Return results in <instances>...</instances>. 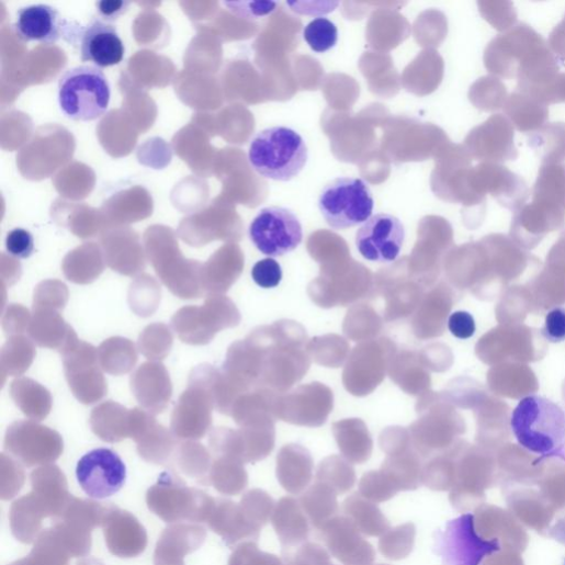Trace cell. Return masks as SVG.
Returning <instances> with one entry per match:
<instances>
[{"mask_svg":"<svg viewBox=\"0 0 565 565\" xmlns=\"http://www.w3.org/2000/svg\"><path fill=\"white\" fill-rule=\"evenodd\" d=\"M241 314L227 296L211 294L202 306H184L171 317V328L178 338L192 346L211 343L215 336L240 325Z\"/></svg>","mask_w":565,"mask_h":565,"instance_id":"5b68a950","label":"cell"},{"mask_svg":"<svg viewBox=\"0 0 565 565\" xmlns=\"http://www.w3.org/2000/svg\"><path fill=\"white\" fill-rule=\"evenodd\" d=\"M172 336L169 327L163 324L148 326L139 336V351L149 360L159 361L169 354Z\"/></svg>","mask_w":565,"mask_h":565,"instance_id":"d590c367","label":"cell"},{"mask_svg":"<svg viewBox=\"0 0 565 565\" xmlns=\"http://www.w3.org/2000/svg\"><path fill=\"white\" fill-rule=\"evenodd\" d=\"M131 410L114 402H106L92 410L90 425L102 440L117 442L129 436Z\"/></svg>","mask_w":565,"mask_h":565,"instance_id":"83f0119b","label":"cell"},{"mask_svg":"<svg viewBox=\"0 0 565 565\" xmlns=\"http://www.w3.org/2000/svg\"><path fill=\"white\" fill-rule=\"evenodd\" d=\"M378 565H388V564H378Z\"/></svg>","mask_w":565,"mask_h":565,"instance_id":"816d5d0a","label":"cell"},{"mask_svg":"<svg viewBox=\"0 0 565 565\" xmlns=\"http://www.w3.org/2000/svg\"><path fill=\"white\" fill-rule=\"evenodd\" d=\"M77 479L91 498L105 499L117 494L126 482V466L112 450L97 449L78 462Z\"/></svg>","mask_w":565,"mask_h":565,"instance_id":"7c38bea8","label":"cell"},{"mask_svg":"<svg viewBox=\"0 0 565 565\" xmlns=\"http://www.w3.org/2000/svg\"><path fill=\"white\" fill-rule=\"evenodd\" d=\"M64 24L65 21L56 9L41 4L21 9L13 27L21 41L49 46L60 41Z\"/></svg>","mask_w":565,"mask_h":565,"instance_id":"ffe728a7","label":"cell"},{"mask_svg":"<svg viewBox=\"0 0 565 565\" xmlns=\"http://www.w3.org/2000/svg\"><path fill=\"white\" fill-rule=\"evenodd\" d=\"M389 375L408 395H425L427 374L420 354L416 351L397 352L391 363Z\"/></svg>","mask_w":565,"mask_h":565,"instance_id":"f546056e","label":"cell"},{"mask_svg":"<svg viewBox=\"0 0 565 565\" xmlns=\"http://www.w3.org/2000/svg\"><path fill=\"white\" fill-rule=\"evenodd\" d=\"M518 443L542 457L560 456L565 444V415L552 402L529 396L519 402L511 416Z\"/></svg>","mask_w":565,"mask_h":565,"instance_id":"7a4b0ae2","label":"cell"},{"mask_svg":"<svg viewBox=\"0 0 565 565\" xmlns=\"http://www.w3.org/2000/svg\"><path fill=\"white\" fill-rule=\"evenodd\" d=\"M80 53L83 63H92L101 69L120 65L125 46L112 24L93 19L81 33Z\"/></svg>","mask_w":565,"mask_h":565,"instance_id":"d6986e66","label":"cell"},{"mask_svg":"<svg viewBox=\"0 0 565 565\" xmlns=\"http://www.w3.org/2000/svg\"><path fill=\"white\" fill-rule=\"evenodd\" d=\"M546 341L560 343L565 341V309L557 307L547 313L542 328Z\"/></svg>","mask_w":565,"mask_h":565,"instance_id":"bcb514c9","label":"cell"},{"mask_svg":"<svg viewBox=\"0 0 565 565\" xmlns=\"http://www.w3.org/2000/svg\"><path fill=\"white\" fill-rule=\"evenodd\" d=\"M224 5L238 18L249 21L272 15L279 8V3L273 2H226Z\"/></svg>","mask_w":565,"mask_h":565,"instance_id":"b9f144b4","label":"cell"},{"mask_svg":"<svg viewBox=\"0 0 565 565\" xmlns=\"http://www.w3.org/2000/svg\"><path fill=\"white\" fill-rule=\"evenodd\" d=\"M332 407V392L321 384L314 383L287 395H279L275 417L295 426L320 427L326 422Z\"/></svg>","mask_w":565,"mask_h":565,"instance_id":"4fadbf2b","label":"cell"},{"mask_svg":"<svg viewBox=\"0 0 565 565\" xmlns=\"http://www.w3.org/2000/svg\"><path fill=\"white\" fill-rule=\"evenodd\" d=\"M306 343V330L296 321L259 327L231 344L223 371L250 391L269 389L283 395L309 369Z\"/></svg>","mask_w":565,"mask_h":565,"instance_id":"6da1fadb","label":"cell"},{"mask_svg":"<svg viewBox=\"0 0 565 565\" xmlns=\"http://www.w3.org/2000/svg\"><path fill=\"white\" fill-rule=\"evenodd\" d=\"M313 470V459L301 445H285L278 455L276 476L281 486L291 495H302L308 488Z\"/></svg>","mask_w":565,"mask_h":565,"instance_id":"7402d4cb","label":"cell"},{"mask_svg":"<svg viewBox=\"0 0 565 565\" xmlns=\"http://www.w3.org/2000/svg\"><path fill=\"white\" fill-rule=\"evenodd\" d=\"M406 239L404 224L389 214L371 217L358 230L355 246L368 261L389 263L400 256Z\"/></svg>","mask_w":565,"mask_h":565,"instance_id":"5bb4252c","label":"cell"},{"mask_svg":"<svg viewBox=\"0 0 565 565\" xmlns=\"http://www.w3.org/2000/svg\"><path fill=\"white\" fill-rule=\"evenodd\" d=\"M359 494L374 504L388 501L397 495L381 471H371L362 476Z\"/></svg>","mask_w":565,"mask_h":565,"instance_id":"ab89813d","label":"cell"},{"mask_svg":"<svg viewBox=\"0 0 565 565\" xmlns=\"http://www.w3.org/2000/svg\"><path fill=\"white\" fill-rule=\"evenodd\" d=\"M7 249L15 258L29 259L35 251L34 237L25 229H14L8 235Z\"/></svg>","mask_w":565,"mask_h":565,"instance_id":"ee69618b","label":"cell"},{"mask_svg":"<svg viewBox=\"0 0 565 565\" xmlns=\"http://www.w3.org/2000/svg\"><path fill=\"white\" fill-rule=\"evenodd\" d=\"M284 565H334L330 553L321 545L305 542L283 551Z\"/></svg>","mask_w":565,"mask_h":565,"instance_id":"f35d334b","label":"cell"},{"mask_svg":"<svg viewBox=\"0 0 565 565\" xmlns=\"http://www.w3.org/2000/svg\"><path fill=\"white\" fill-rule=\"evenodd\" d=\"M338 494L328 485L315 482L300 497V502L310 524L320 530L325 523L338 516Z\"/></svg>","mask_w":565,"mask_h":565,"instance_id":"f1b7e54d","label":"cell"},{"mask_svg":"<svg viewBox=\"0 0 565 565\" xmlns=\"http://www.w3.org/2000/svg\"><path fill=\"white\" fill-rule=\"evenodd\" d=\"M372 291L386 300L387 321L413 315L425 296V286L413 274L405 273L376 274Z\"/></svg>","mask_w":565,"mask_h":565,"instance_id":"ac0fdd59","label":"cell"},{"mask_svg":"<svg viewBox=\"0 0 565 565\" xmlns=\"http://www.w3.org/2000/svg\"><path fill=\"white\" fill-rule=\"evenodd\" d=\"M272 524L284 550L307 542L312 526L300 500L293 497H283L275 505Z\"/></svg>","mask_w":565,"mask_h":565,"instance_id":"603a6c76","label":"cell"},{"mask_svg":"<svg viewBox=\"0 0 565 565\" xmlns=\"http://www.w3.org/2000/svg\"><path fill=\"white\" fill-rule=\"evenodd\" d=\"M335 439L343 457L352 464H363L372 453L370 433L360 420L352 419L332 426Z\"/></svg>","mask_w":565,"mask_h":565,"instance_id":"d4e9b609","label":"cell"},{"mask_svg":"<svg viewBox=\"0 0 565 565\" xmlns=\"http://www.w3.org/2000/svg\"><path fill=\"white\" fill-rule=\"evenodd\" d=\"M242 270V260L226 261L218 257L212 259L205 267H203L202 272L205 293H208V295H224L238 281Z\"/></svg>","mask_w":565,"mask_h":565,"instance_id":"1f68e13d","label":"cell"},{"mask_svg":"<svg viewBox=\"0 0 565 565\" xmlns=\"http://www.w3.org/2000/svg\"><path fill=\"white\" fill-rule=\"evenodd\" d=\"M563 565H565V560H564V563H563Z\"/></svg>","mask_w":565,"mask_h":565,"instance_id":"f5cc1de1","label":"cell"},{"mask_svg":"<svg viewBox=\"0 0 565 565\" xmlns=\"http://www.w3.org/2000/svg\"><path fill=\"white\" fill-rule=\"evenodd\" d=\"M308 147L294 129L274 126L259 132L251 140L249 161L262 177L290 181L306 167Z\"/></svg>","mask_w":565,"mask_h":565,"instance_id":"3957f363","label":"cell"},{"mask_svg":"<svg viewBox=\"0 0 565 565\" xmlns=\"http://www.w3.org/2000/svg\"><path fill=\"white\" fill-rule=\"evenodd\" d=\"M417 529L408 522L391 528L380 540L381 552L391 560L399 561L408 557L414 551Z\"/></svg>","mask_w":565,"mask_h":565,"instance_id":"e575fe53","label":"cell"},{"mask_svg":"<svg viewBox=\"0 0 565 565\" xmlns=\"http://www.w3.org/2000/svg\"><path fill=\"white\" fill-rule=\"evenodd\" d=\"M127 0H102L95 4L99 20L113 24L128 11Z\"/></svg>","mask_w":565,"mask_h":565,"instance_id":"c3c4849f","label":"cell"},{"mask_svg":"<svg viewBox=\"0 0 565 565\" xmlns=\"http://www.w3.org/2000/svg\"><path fill=\"white\" fill-rule=\"evenodd\" d=\"M241 556L242 565H284L283 558L275 554L262 552L257 545H251Z\"/></svg>","mask_w":565,"mask_h":565,"instance_id":"f907efd6","label":"cell"},{"mask_svg":"<svg viewBox=\"0 0 565 565\" xmlns=\"http://www.w3.org/2000/svg\"><path fill=\"white\" fill-rule=\"evenodd\" d=\"M32 315L30 310L21 305L12 304L3 318V326L7 335H22L29 332V328L32 321Z\"/></svg>","mask_w":565,"mask_h":565,"instance_id":"f6af8a7d","label":"cell"},{"mask_svg":"<svg viewBox=\"0 0 565 565\" xmlns=\"http://www.w3.org/2000/svg\"><path fill=\"white\" fill-rule=\"evenodd\" d=\"M342 512L355 528L366 536H382L392 527L387 517L376 504L359 493L350 495L342 502Z\"/></svg>","mask_w":565,"mask_h":565,"instance_id":"cb8c5ba5","label":"cell"},{"mask_svg":"<svg viewBox=\"0 0 565 565\" xmlns=\"http://www.w3.org/2000/svg\"><path fill=\"white\" fill-rule=\"evenodd\" d=\"M257 249L268 257H282L293 252L303 241V227L297 216L283 207L262 210L249 228Z\"/></svg>","mask_w":565,"mask_h":565,"instance_id":"8fae6325","label":"cell"},{"mask_svg":"<svg viewBox=\"0 0 565 565\" xmlns=\"http://www.w3.org/2000/svg\"><path fill=\"white\" fill-rule=\"evenodd\" d=\"M216 408L210 381V364L196 366L171 415V430L179 438L201 439L213 426Z\"/></svg>","mask_w":565,"mask_h":565,"instance_id":"52a82bcc","label":"cell"},{"mask_svg":"<svg viewBox=\"0 0 565 565\" xmlns=\"http://www.w3.org/2000/svg\"><path fill=\"white\" fill-rule=\"evenodd\" d=\"M294 13L301 15H327L332 13L339 5L338 2H294L286 3Z\"/></svg>","mask_w":565,"mask_h":565,"instance_id":"681fc988","label":"cell"},{"mask_svg":"<svg viewBox=\"0 0 565 565\" xmlns=\"http://www.w3.org/2000/svg\"><path fill=\"white\" fill-rule=\"evenodd\" d=\"M434 542L443 565H481L501 549L497 539L486 540L478 534L473 513L449 521L443 530L437 531Z\"/></svg>","mask_w":565,"mask_h":565,"instance_id":"ba28073f","label":"cell"},{"mask_svg":"<svg viewBox=\"0 0 565 565\" xmlns=\"http://www.w3.org/2000/svg\"><path fill=\"white\" fill-rule=\"evenodd\" d=\"M60 353L74 396L83 405L102 400L108 395V384L99 362L98 349L77 338Z\"/></svg>","mask_w":565,"mask_h":565,"instance_id":"30bf717a","label":"cell"},{"mask_svg":"<svg viewBox=\"0 0 565 565\" xmlns=\"http://www.w3.org/2000/svg\"><path fill=\"white\" fill-rule=\"evenodd\" d=\"M374 201L369 185L360 178L339 177L327 183L319 195L318 208L326 224L346 230L365 224Z\"/></svg>","mask_w":565,"mask_h":565,"instance_id":"8992f818","label":"cell"},{"mask_svg":"<svg viewBox=\"0 0 565 565\" xmlns=\"http://www.w3.org/2000/svg\"><path fill=\"white\" fill-rule=\"evenodd\" d=\"M373 283L368 269L358 274L321 272L319 278L310 283L308 293L312 301L320 307L347 306L359 298L371 296Z\"/></svg>","mask_w":565,"mask_h":565,"instance_id":"9a60e30c","label":"cell"},{"mask_svg":"<svg viewBox=\"0 0 565 565\" xmlns=\"http://www.w3.org/2000/svg\"><path fill=\"white\" fill-rule=\"evenodd\" d=\"M448 325L452 335L459 339H468L476 331L474 317L463 310L453 313L449 318Z\"/></svg>","mask_w":565,"mask_h":565,"instance_id":"7dc6e473","label":"cell"},{"mask_svg":"<svg viewBox=\"0 0 565 565\" xmlns=\"http://www.w3.org/2000/svg\"><path fill=\"white\" fill-rule=\"evenodd\" d=\"M318 531L327 551L343 565H372L374 562L373 545L347 517L336 516Z\"/></svg>","mask_w":565,"mask_h":565,"instance_id":"2e32d148","label":"cell"},{"mask_svg":"<svg viewBox=\"0 0 565 565\" xmlns=\"http://www.w3.org/2000/svg\"><path fill=\"white\" fill-rule=\"evenodd\" d=\"M99 362L103 371L123 375L132 371L137 362V350L131 340L113 337L98 348Z\"/></svg>","mask_w":565,"mask_h":565,"instance_id":"4dcf8cb0","label":"cell"},{"mask_svg":"<svg viewBox=\"0 0 565 565\" xmlns=\"http://www.w3.org/2000/svg\"><path fill=\"white\" fill-rule=\"evenodd\" d=\"M59 106L64 114L81 122L94 121L109 109L111 87L104 72L93 66H80L66 71L58 88Z\"/></svg>","mask_w":565,"mask_h":565,"instance_id":"277c9868","label":"cell"},{"mask_svg":"<svg viewBox=\"0 0 565 565\" xmlns=\"http://www.w3.org/2000/svg\"><path fill=\"white\" fill-rule=\"evenodd\" d=\"M316 482L330 486L338 495H344L354 486L355 473L346 459L332 455L319 464Z\"/></svg>","mask_w":565,"mask_h":565,"instance_id":"836d02e7","label":"cell"},{"mask_svg":"<svg viewBox=\"0 0 565 565\" xmlns=\"http://www.w3.org/2000/svg\"><path fill=\"white\" fill-rule=\"evenodd\" d=\"M131 391L144 410L152 416L162 414L172 397L169 372L159 361L140 364L131 375Z\"/></svg>","mask_w":565,"mask_h":565,"instance_id":"e0dca14e","label":"cell"},{"mask_svg":"<svg viewBox=\"0 0 565 565\" xmlns=\"http://www.w3.org/2000/svg\"><path fill=\"white\" fill-rule=\"evenodd\" d=\"M253 281L262 289H274L280 285L283 279V271L274 259L259 261L252 269Z\"/></svg>","mask_w":565,"mask_h":565,"instance_id":"7bdbcfd3","label":"cell"},{"mask_svg":"<svg viewBox=\"0 0 565 565\" xmlns=\"http://www.w3.org/2000/svg\"><path fill=\"white\" fill-rule=\"evenodd\" d=\"M11 396L21 411L31 420H45L53 408L50 393L33 380L19 378L12 383Z\"/></svg>","mask_w":565,"mask_h":565,"instance_id":"4316f807","label":"cell"},{"mask_svg":"<svg viewBox=\"0 0 565 565\" xmlns=\"http://www.w3.org/2000/svg\"><path fill=\"white\" fill-rule=\"evenodd\" d=\"M29 334L38 346L60 352L78 338L74 328L61 316L60 309L46 306H34Z\"/></svg>","mask_w":565,"mask_h":565,"instance_id":"44dd1931","label":"cell"},{"mask_svg":"<svg viewBox=\"0 0 565 565\" xmlns=\"http://www.w3.org/2000/svg\"><path fill=\"white\" fill-rule=\"evenodd\" d=\"M34 342L25 336H12L2 350L3 375H23L36 357Z\"/></svg>","mask_w":565,"mask_h":565,"instance_id":"d6a6232c","label":"cell"},{"mask_svg":"<svg viewBox=\"0 0 565 565\" xmlns=\"http://www.w3.org/2000/svg\"><path fill=\"white\" fill-rule=\"evenodd\" d=\"M67 286L59 281H46L35 291L34 306L54 307L64 309L68 302Z\"/></svg>","mask_w":565,"mask_h":565,"instance_id":"60d3db41","label":"cell"},{"mask_svg":"<svg viewBox=\"0 0 565 565\" xmlns=\"http://www.w3.org/2000/svg\"><path fill=\"white\" fill-rule=\"evenodd\" d=\"M303 36L313 52L324 54L337 45L338 30L329 20L319 18L305 27Z\"/></svg>","mask_w":565,"mask_h":565,"instance_id":"74e56055","label":"cell"},{"mask_svg":"<svg viewBox=\"0 0 565 565\" xmlns=\"http://www.w3.org/2000/svg\"><path fill=\"white\" fill-rule=\"evenodd\" d=\"M396 353L397 347L388 338L357 346L343 370L346 389L357 397L370 395L385 380Z\"/></svg>","mask_w":565,"mask_h":565,"instance_id":"9c48e42d","label":"cell"},{"mask_svg":"<svg viewBox=\"0 0 565 565\" xmlns=\"http://www.w3.org/2000/svg\"><path fill=\"white\" fill-rule=\"evenodd\" d=\"M7 443L14 451L35 452L60 448L61 437L54 430L33 420L14 422L8 431Z\"/></svg>","mask_w":565,"mask_h":565,"instance_id":"484cf974","label":"cell"},{"mask_svg":"<svg viewBox=\"0 0 565 565\" xmlns=\"http://www.w3.org/2000/svg\"><path fill=\"white\" fill-rule=\"evenodd\" d=\"M147 295H160V286L149 275L138 276L129 289V305L138 316L144 317L145 305L147 304L149 315L158 307L160 298Z\"/></svg>","mask_w":565,"mask_h":565,"instance_id":"8d00e7d4","label":"cell"}]
</instances>
